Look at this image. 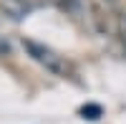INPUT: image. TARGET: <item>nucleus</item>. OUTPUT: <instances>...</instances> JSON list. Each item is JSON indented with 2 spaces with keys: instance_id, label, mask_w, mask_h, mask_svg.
I'll return each instance as SVG.
<instances>
[{
  "instance_id": "0eeeda50",
  "label": "nucleus",
  "mask_w": 126,
  "mask_h": 124,
  "mask_svg": "<svg viewBox=\"0 0 126 124\" xmlns=\"http://www.w3.org/2000/svg\"><path fill=\"white\" fill-rule=\"evenodd\" d=\"M13 3H23V0H13Z\"/></svg>"
},
{
  "instance_id": "20e7f679",
  "label": "nucleus",
  "mask_w": 126,
  "mask_h": 124,
  "mask_svg": "<svg viewBox=\"0 0 126 124\" xmlns=\"http://www.w3.org/2000/svg\"><path fill=\"white\" fill-rule=\"evenodd\" d=\"M101 114H103V109H101L98 104H86V106H81V117H83V119H91V122H96Z\"/></svg>"
},
{
  "instance_id": "39448f33",
  "label": "nucleus",
  "mask_w": 126,
  "mask_h": 124,
  "mask_svg": "<svg viewBox=\"0 0 126 124\" xmlns=\"http://www.w3.org/2000/svg\"><path fill=\"white\" fill-rule=\"evenodd\" d=\"M116 36L121 38V43H124V48H126V13L121 15V20H119V28H116Z\"/></svg>"
},
{
  "instance_id": "f03ea898",
  "label": "nucleus",
  "mask_w": 126,
  "mask_h": 124,
  "mask_svg": "<svg viewBox=\"0 0 126 124\" xmlns=\"http://www.w3.org/2000/svg\"><path fill=\"white\" fill-rule=\"evenodd\" d=\"M23 46H25V51H28V56L33 58L35 63H40L46 71H50V74H56V76H68V63H66V58L58 56L53 48L38 43V41H23Z\"/></svg>"
},
{
  "instance_id": "423d86ee",
  "label": "nucleus",
  "mask_w": 126,
  "mask_h": 124,
  "mask_svg": "<svg viewBox=\"0 0 126 124\" xmlns=\"http://www.w3.org/2000/svg\"><path fill=\"white\" fill-rule=\"evenodd\" d=\"M5 56H10V43L5 36H0V58H5Z\"/></svg>"
},
{
  "instance_id": "f257e3e1",
  "label": "nucleus",
  "mask_w": 126,
  "mask_h": 124,
  "mask_svg": "<svg viewBox=\"0 0 126 124\" xmlns=\"http://www.w3.org/2000/svg\"><path fill=\"white\" fill-rule=\"evenodd\" d=\"M86 3H88L91 23H96V28L103 33H116L119 20L124 15L121 0H86Z\"/></svg>"
},
{
  "instance_id": "7ed1b4c3",
  "label": "nucleus",
  "mask_w": 126,
  "mask_h": 124,
  "mask_svg": "<svg viewBox=\"0 0 126 124\" xmlns=\"http://www.w3.org/2000/svg\"><path fill=\"white\" fill-rule=\"evenodd\" d=\"M50 5H53L58 13L68 15L71 20H76V23H86L91 20V13L86 10V0H48Z\"/></svg>"
}]
</instances>
